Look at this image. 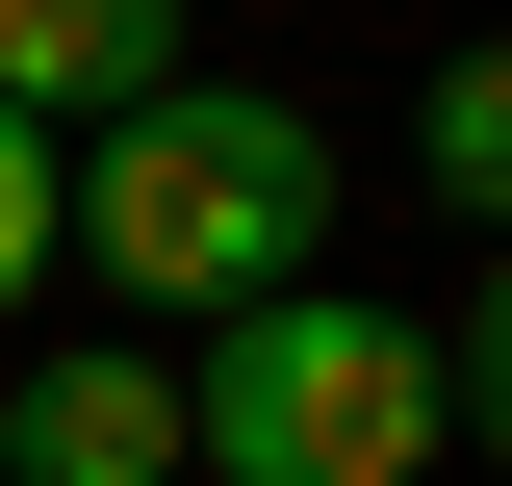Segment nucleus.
I'll list each match as a JSON object with an SVG mask.
<instances>
[{
  "label": "nucleus",
  "instance_id": "nucleus-1",
  "mask_svg": "<svg viewBox=\"0 0 512 486\" xmlns=\"http://www.w3.org/2000/svg\"><path fill=\"white\" fill-rule=\"evenodd\" d=\"M333 231V128L308 103H256V77H180V103H128L103 154H77V256H103L128 307H282Z\"/></svg>",
  "mask_w": 512,
  "mask_h": 486
},
{
  "label": "nucleus",
  "instance_id": "nucleus-2",
  "mask_svg": "<svg viewBox=\"0 0 512 486\" xmlns=\"http://www.w3.org/2000/svg\"><path fill=\"white\" fill-rule=\"evenodd\" d=\"M180 461L205 486H410V461H461V384H436L410 307L282 282V307H231V333L180 359Z\"/></svg>",
  "mask_w": 512,
  "mask_h": 486
},
{
  "label": "nucleus",
  "instance_id": "nucleus-3",
  "mask_svg": "<svg viewBox=\"0 0 512 486\" xmlns=\"http://www.w3.org/2000/svg\"><path fill=\"white\" fill-rule=\"evenodd\" d=\"M0 486H205L180 461V359H128V333L26 359V384H0Z\"/></svg>",
  "mask_w": 512,
  "mask_h": 486
},
{
  "label": "nucleus",
  "instance_id": "nucleus-4",
  "mask_svg": "<svg viewBox=\"0 0 512 486\" xmlns=\"http://www.w3.org/2000/svg\"><path fill=\"white\" fill-rule=\"evenodd\" d=\"M128 103H180V0H0V128L103 154Z\"/></svg>",
  "mask_w": 512,
  "mask_h": 486
},
{
  "label": "nucleus",
  "instance_id": "nucleus-5",
  "mask_svg": "<svg viewBox=\"0 0 512 486\" xmlns=\"http://www.w3.org/2000/svg\"><path fill=\"white\" fill-rule=\"evenodd\" d=\"M410 154H436V205H487V231H512V52H436Z\"/></svg>",
  "mask_w": 512,
  "mask_h": 486
},
{
  "label": "nucleus",
  "instance_id": "nucleus-6",
  "mask_svg": "<svg viewBox=\"0 0 512 486\" xmlns=\"http://www.w3.org/2000/svg\"><path fill=\"white\" fill-rule=\"evenodd\" d=\"M52 231H77V154H52V128H0V307L52 282Z\"/></svg>",
  "mask_w": 512,
  "mask_h": 486
},
{
  "label": "nucleus",
  "instance_id": "nucleus-7",
  "mask_svg": "<svg viewBox=\"0 0 512 486\" xmlns=\"http://www.w3.org/2000/svg\"><path fill=\"white\" fill-rule=\"evenodd\" d=\"M436 384H461V435H487V461H512V256H487V307H461V333H436Z\"/></svg>",
  "mask_w": 512,
  "mask_h": 486
}]
</instances>
